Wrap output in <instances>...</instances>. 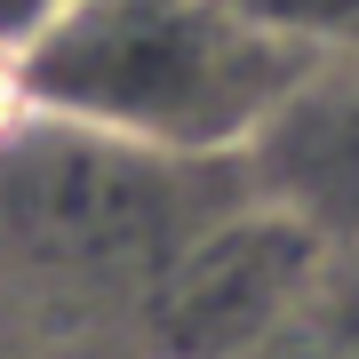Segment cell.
<instances>
[{"label": "cell", "mask_w": 359, "mask_h": 359, "mask_svg": "<svg viewBox=\"0 0 359 359\" xmlns=\"http://www.w3.org/2000/svg\"><path fill=\"white\" fill-rule=\"evenodd\" d=\"M320 56L271 40L231 0H65L16 48L32 120L184 168H231L280 128Z\"/></svg>", "instance_id": "1"}, {"label": "cell", "mask_w": 359, "mask_h": 359, "mask_svg": "<svg viewBox=\"0 0 359 359\" xmlns=\"http://www.w3.org/2000/svg\"><path fill=\"white\" fill-rule=\"evenodd\" d=\"M216 168L152 160L56 120L0 136V295L32 311H128L152 295L192 231L224 200H192Z\"/></svg>", "instance_id": "2"}, {"label": "cell", "mask_w": 359, "mask_h": 359, "mask_svg": "<svg viewBox=\"0 0 359 359\" xmlns=\"http://www.w3.org/2000/svg\"><path fill=\"white\" fill-rule=\"evenodd\" d=\"M327 287V231L271 192H240L168 256L136 304V359H256L311 320Z\"/></svg>", "instance_id": "3"}, {"label": "cell", "mask_w": 359, "mask_h": 359, "mask_svg": "<svg viewBox=\"0 0 359 359\" xmlns=\"http://www.w3.org/2000/svg\"><path fill=\"white\" fill-rule=\"evenodd\" d=\"M231 8L248 25H264L271 40L304 48V56H327V48H344L359 32V0H231Z\"/></svg>", "instance_id": "4"}, {"label": "cell", "mask_w": 359, "mask_h": 359, "mask_svg": "<svg viewBox=\"0 0 359 359\" xmlns=\"http://www.w3.org/2000/svg\"><path fill=\"white\" fill-rule=\"evenodd\" d=\"M56 8H65V0H0V56H16Z\"/></svg>", "instance_id": "5"}, {"label": "cell", "mask_w": 359, "mask_h": 359, "mask_svg": "<svg viewBox=\"0 0 359 359\" xmlns=\"http://www.w3.org/2000/svg\"><path fill=\"white\" fill-rule=\"evenodd\" d=\"M256 359H344V351H335V344H327V335H320V327H311V320H304V327H287V335H280V344H264Z\"/></svg>", "instance_id": "6"}, {"label": "cell", "mask_w": 359, "mask_h": 359, "mask_svg": "<svg viewBox=\"0 0 359 359\" xmlns=\"http://www.w3.org/2000/svg\"><path fill=\"white\" fill-rule=\"evenodd\" d=\"M25 120V96H16V56H0V136Z\"/></svg>", "instance_id": "7"}]
</instances>
